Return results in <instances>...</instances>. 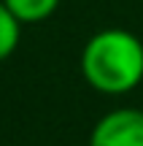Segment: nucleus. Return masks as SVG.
Returning a JSON list of instances; mask_svg holds the SVG:
<instances>
[{"label":"nucleus","instance_id":"obj_1","mask_svg":"<svg viewBox=\"0 0 143 146\" xmlns=\"http://www.w3.org/2000/svg\"><path fill=\"white\" fill-rule=\"evenodd\" d=\"M81 76L100 95H127L143 81V41L122 27L97 30L81 52Z\"/></svg>","mask_w":143,"mask_h":146},{"label":"nucleus","instance_id":"obj_2","mask_svg":"<svg viewBox=\"0 0 143 146\" xmlns=\"http://www.w3.org/2000/svg\"><path fill=\"white\" fill-rule=\"evenodd\" d=\"M89 146H143V111L122 106L95 122Z\"/></svg>","mask_w":143,"mask_h":146},{"label":"nucleus","instance_id":"obj_3","mask_svg":"<svg viewBox=\"0 0 143 146\" xmlns=\"http://www.w3.org/2000/svg\"><path fill=\"white\" fill-rule=\"evenodd\" d=\"M3 3L22 25H41L57 14L62 0H3Z\"/></svg>","mask_w":143,"mask_h":146},{"label":"nucleus","instance_id":"obj_4","mask_svg":"<svg viewBox=\"0 0 143 146\" xmlns=\"http://www.w3.org/2000/svg\"><path fill=\"white\" fill-rule=\"evenodd\" d=\"M19 41H22V22L16 19V16L5 8V3L0 0V62H5V60L16 52Z\"/></svg>","mask_w":143,"mask_h":146}]
</instances>
